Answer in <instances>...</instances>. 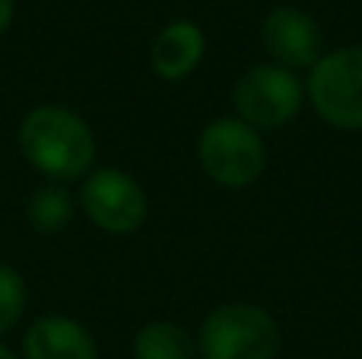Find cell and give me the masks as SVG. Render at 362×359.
Listing matches in <instances>:
<instances>
[{
    "label": "cell",
    "instance_id": "obj_6",
    "mask_svg": "<svg viewBox=\"0 0 362 359\" xmlns=\"http://www.w3.org/2000/svg\"><path fill=\"white\" fill-rule=\"evenodd\" d=\"M80 204L93 226L108 235H131L146 223L150 204L146 191L124 169H95L86 175L80 191Z\"/></svg>",
    "mask_w": 362,
    "mask_h": 359
},
{
    "label": "cell",
    "instance_id": "obj_13",
    "mask_svg": "<svg viewBox=\"0 0 362 359\" xmlns=\"http://www.w3.org/2000/svg\"><path fill=\"white\" fill-rule=\"evenodd\" d=\"M13 16H16V0H0V35L10 29Z\"/></svg>",
    "mask_w": 362,
    "mask_h": 359
},
{
    "label": "cell",
    "instance_id": "obj_8",
    "mask_svg": "<svg viewBox=\"0 0 362 359\" xmlns=\"http://www.w3.org/2000/svg\"><path fill=\"white\" fill-rule=\"evenodd\" d=\"M23 359H99L95 337L86 324L67 315H45L23 337Z\"/></svg>",
    "mask_w": 362,
    "mask_h": 359
},
{
    "label": "cell",
    "instance_id": "obj_1",
    "mask_svg": "<svg viewBox=\"0 0 362 359\" xmlns=\"http://www.w3.org/2000/svg\"><path fill=\"white\" fill-rule=\"evenodd\" d=\"M16 143L23 159L48 182H74L86 178L95 163V137L93 127L76 112L64 105H35L19 121Z\"/></svg>",
    "mask_w": 362,
    "mask_h": 359
},
{
    "label": "cell",
    "instance_id": "obj_9",
    "mask_svg": "<svg viewBox=\"0 0 362 359\" xmlns=\"http://www.w3.org/2000/svg\"><path fill=\"white\" fill-rule=\"evenodd\" d=\"M206 38L200 32L197 23H187V19H178V23H169L163 32L156 35L150 51V64L156 70V76L169 83H178L185 76H191L197 70L200 57H204Z\"/></svg>",
    "mask_w": 362,
    "mask_h": 359
},
{
    "label": "cell",
    "instance_id": "obj_2",
    "mask_svg": "<svg viewBox=\"0 0 362 359\" xmlns=\"http://www.w3.org/2000/svg\"><path fill=\"white\" fill-rule=\"evenodd\" d=\"M200 353L204 359H274L280 353V328L257 305H219L204 318Z\"/></svg>",
    "mask_w": 362,
    "mask_h": 359
},
{
    "label": "cell",
    "instance_id": "obj_11",
    "mask_svg": "<svg viewBox=\"0 0 362 359\" xmlns=\"http://www.w3.org/2000/svg\"><path fill=\"white\" fill-rule=\"evenodd\" d=\"M134 359H194V341L175 322H150L134 337Z\"/></svg>",
    "mask_w": 362,
    "mask_h": 359
},
{
    "label": "cell",
    "instance_id": "obj_3",
    "mask_svg": "<svg viewBox=\"0 0 362 359\" xmlns=\"http://www.w3.org/2000/svg\"><path fill=\"white\" fill-rule=\"evenodd\" d=\"M197 156L204 172L223 188H248L267 165L261 131L245 124L242 118L210 121L197 140Z\"/></svg>",
    "mask_w": 362,
    "mask_h": 359
},
{
    "label": "cell",
    "instance_id": "obj_4",
    "mask_svg": "<svg viewBox=\"0 0 362 359\" xmlns=\"http://www.w3.org/2000/svg\"><path fill=\"white\" fill-rule=\"evenodd\" d=\"M308 95L331 127L362 131V45L321 54L308 73Z\"/></svg>",
    "mask_w": 362,
    "mask_h": 359
},
{
    "label": "cell",
    "instance_id": "obj_14",
    "mask_svg": "<svg viewBox=\"0 0 362 359\" xmlns=\"http://www.w3.org/2000/svg\"><path fill=\"white\" fill-rule=\"evenodd\" d=\"M0 359H19L16 353H13L10 347H4V343H0Z\"/></svg>",
    "mask_w": 362,
    "mask_h": 359
},
{
    "label": "cell",
    "instance_id": "obj_5",
    "mask_svg": "<svg viewBox=\"0 0 362 359\" xmlns=\"http://www.w3.org/2000/svg\"><path fill=\"white\" fill-rule=\"evenodd\" d=\"M235 112L255 131H276L289 124L302 108V83L293 70L276 64H257L235 83Z\"/></svg>",
    "mask_w": 362,
    "mask_h": 359
},
{
    "label": "cell",
    "instance_id": "obj_7",
    "mask_svg": "<svg viewBox=\"0 0 362 359\" xmlns=\"http://www.w3.org/2000/svg\"><path fill=\"white\" fill-rule=\"evenodd\" d=\"M261 42L276 67L312 70L321 57V29L299 6H276L261 23Z\"/></svg>",
    "mask_w": 362,
    "mask_h": 359
},
{
    "label": "cell",
    "instance_id": "obj_10",
    "mask_svg": "<svg viewBox=\"0 0 362 359\" xmlns=\"http://www.w3.org/2000/svg\"><path fill=\"white\" fill-rule=\"evenodd\" d=\"M74 210H76V201L67 191V184L45 182V184H38L29 194V201H25V220H29V226L35 229V233L57 235L70 226Z\"/></svg>",
    "mask_w": 362,
    "mask_h": 359
},
{
    "label": "cell",
    "instance_id": "obj_12",
    "mask_svg": "<svg viewBox=\"0 0 362 359\" xmlns=\"http://www.w3.org/2000/svg\"><path fill=\"white\" fill-rule=\"evenodd\" d=\"M29 305V286L25 277L10 264H0V337L10 334L25 315Z\"/></svg>",
    "mask_w": 362,
    "mask_h": 359
}]
</instances>
